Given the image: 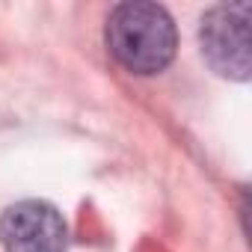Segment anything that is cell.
Wrapping results in <instances>:
<instances>
[{
    "label": "cell",
    "instance_id": "1",
    "mask_svg": "<svg viewBox=\"0 0 252 252\" xmlns=\"http://www.w3.org/2000/svg\"><path fill=\"white\" fill-rule=\"evenodd\" d=\"M110 54L134 74L163 71L178 48L169 12L158 3H122L107 21Z\"/></svg>",
    "mask_w": 252,
    "mask_h": 252
},
{
    "label": "cell",
    "instance_id": "2",
    "mask_svg": "<svg viewBox=\"0 0 252 252\" xmlns=\"http://www.w3.org/2000/svg\"><path fill=\"white\" fill-rule=\"evenodd\" d=\"M199 45L208 65L231 80L249 77V6H217L202 18Z\"/></svg>",
    "mask_w": 252,
    "mask_h": 252
},
{
    "label": "cell",
    "instance_id": "3",
    "mask_svg": "<svg viewBox=\"0 0 252 252\" xmlns=\"http://www.w3.org/2000/svg\"><path fill=\"white\" fill-rule=\"evenodd\" d=\"M0 243L6 252H65L68 225L54 205L27 199L3 211Z\"/></svg>",
    "mask_w": 252,
    "mask_h": 252
}]
</instances>
